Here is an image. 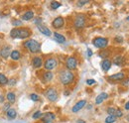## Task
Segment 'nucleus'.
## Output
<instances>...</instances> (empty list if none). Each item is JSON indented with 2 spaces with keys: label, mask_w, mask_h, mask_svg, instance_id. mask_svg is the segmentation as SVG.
Masks as SVG:
<instances>
[{
  "label": "nucleus",
  "mask_w": 129,
  "mask_h": 123,
  "mask_svg": "<svg viewBox=\"0 0 129 123\" xmlns=\"http://www.w3.org/2000/svg\"><path fill=\"white\" fill-rule=\"evenodd\" d=\"M32 35L29 28H14L10 32V37L12 39H27Z\"/></svg>",
  "instance_id": "obj_1"
},
{
  "label": "nucleus",
  "mask_w": 129,
  "mask_h": 123,
  "mask_svg": "<svg viewBox=\"0 0 129 123\" xmlns=\"http://www.w3.org/2000/svg\"><path fill=\"white\" fill-rule=\"evenodd\" d=\"M59 78H60V81L62 82V84H64V85H70L71 83L74 82L76 77H75V75H74L73 72H71L69 70H62L61 73H60Z\"/></svg>",
  "instance_id": "obj_2"
},
{
  "label": "nucleus",
  "mask_w": 129,
  "mask_h": 123,
  "mask_svg": "<svg viewBox=\"0 0 129 123\" xmlns=\"http://www.w3.org/2000/svg\"><path fill=\"white\" fill-rule=\"evenodd\" d=\"M23 47L25 49H27L29 52H31L32 54H37L41 51V44L38 41L32 40V39H29V40L25 41L23 43Z\"/></svg>",
  "instance_id": "obj_3"
},
{
  "label": "nucleus",
  "mask_w": 129,
  "mask_h": 123,
  "mask_svg": "<svg viewBox=\"0 0 129 123\" xmlns=\"http://www.w3.org/2000/svg\"><path fill=\"white\" fill-rule=\"evenodd\" d=\"M92 44L94 47H96L97 49L105 50L107 45H108V39L103 38V37H96L92 40Z\"/></svg>",
  "instance_id": "obj_4"
},
{
  "label": "nucleus",
  "mask_w": 129,
  "mask_h": 123,
  "mask_svg": "<svg viewBox=\"0 0 129 123\" xmlns=\"http://www.w3.org/2000/svg\"><path fill=\"white\" fill-rule=\"evenodd\" d=\"M64 65H66V68H67V70H69V71H74V70H76L77 68H78V65H79V61H78V59L77 58H75V57H68L67 58V60H66V63H64Z\"/></svg>",
  "instance_id": "obj_5"
},
{
  "label": "nucleus",
  "mask_w": 129,
  "mask_h": 123,
  "mask_svg": "<svg viewBox=\"0 0 129 123\" xmlns=\"http://www.w3.org/2000/svg\"><path fill=\"white\" fill-rule=\"evenodd\" d=\"M85 23H86V19H85V16L83 14H79V15L76 16L75 21H74V25L77 29H82L85 26Z\"/></svg>",
  "instance_id": "obj_6"
},
{
  "label": "nucleus",
  "mask_w": 129,
  "mask_h": 123,
  "mask_svg": "<svg viewBox=\"0 0 129 123\" xmlns=\"http://www.w3.org/2000/svg\"><path fill=\"white\" fill-rule=\"evenodd\" d=\"M45 96L48 98L49 101H51V102H55L57 99H58V97H59V93L58 91L54 88V87H50L48 88L46 92H45Z\"/></svg>",
  "instance_id": "obj_7"
},
{
  "label": "nucleus",
  "mask_w": 129,
  "mask_h": 123,
  "mask_svg": "<svg viewBox=\"0 0 129 123\" xmlns=\"http://www.w3.org/2000/svg\"><path fill=\"white\" fill-rule=\"evenodd\" d=\"M58 66V61L55 59V58H48L46 61H44V68L50 72L54 69H56Z\"/></svg>",
  "instance_id": "obj_8"
},
{
  "label": "nucleus",
  "mask_w": 129,
  "mask_h": 123,
  "mask_svg": "<svg viewBox=\"0 0 129 123\" xmlns=\"http://www.w3.org/2000/svg\"><path fill=\"white\" fill-rule=\"evenodd\" d=\"M64 25V19L63 17L59 16L57 18H55L52 22V26L55 28V29H61L63 26Z\"/></svg>",
  "instance_id": "obj_9"
},
{
  "label": "nucleus",
  "mask_w": 129,
  "mask_h": 123,
  "mask_svg": "<svg viewBox=\"0 0 129 123\" xmlns=\"http://www.w3.org/2000/svg\"><path fill=\"white\" fill-rule=\"evenodd\" d=\"M56 119V115L53 112H46L44 115H42V122L51 123Z\"/></svg>",
  "instance_id": "obj_10"
},
{
  "label": "nucleus",
  "mask_w": 129,
  "mask_h": 123,
  "mask_svg": "<svg viewBox=\"0 0 129 123\" xmlns=\"http://www.w3.org/2000/svg\"><path fill=\"white\" fill-rule=\"evenodd\" d=\"M86 104V100H80L79 102H77L74 106H73V108H72V111L74 112V113H77V112H79L81 109H82V108L84 107V105Z\"/></svg>",
  "instance_id": "obj_11"
},
{
  "label": "nucleus",
  "mask_w": 129,
  "mask_h": 123,
  "mask_svg": "<svg viewBox=\"0 0 129 123\" xmlns=\"http://www.w3.org/2000/svg\"><path fill=\"white\" fill-rule=\"evenodd\" d=\"M111 65H112V61H110V60H108V59H104L103 61H101L100 67H101L102 71L106 73V72H108V70L111 68Z\"/></svg>",
  "instance_id": "obj_12"
},
{
  "label": "nucleus",
  "mask_w": 129,
  "mask_h": 123,
  "mask_svg": "<svg viewBox=\"0 0 129 123\" xmlns=\"http://www.w3.org/2000/svg\"><path fill=\"white\" fill-rule=\"evenodd\" d=\"M108 78L110 80H113V81H121L125 78V74L124 73H117V74H114L112 76H109Z\"/></svg>",
  "instance_id": "obj_13"
},
{
  "label": "nucleus",
  "mask_w": 129,
  "mask_h": 123,
  "mask_svg": "<svg viewBox=\"0 0 129 123\" xmlns=\"http://www.w3.org/2000/svg\"><path fill=\"white\" fill-rule=\"evenodd\" d=\"M43 64H44V61L41 57H34L32 59V66L35 69H40L43 66Z\"/></svg>",
  "instance_id": "obj_14"
},
{
  "label": "nucleus",
  "mask_w": 129,
  "mask_h": 123,
  "mask_svg": "<svg viewBox=\"0 0 129 123\" xmlns=\"http://www.w3.org/2000/svg\"><path fill=\"white\" fill-rule=\"evenodd\" d=\"M10 54H11V49H10V47L8 46L2 48L1 51H0V56L2 58H4V59H7L8 57H10Z\"/></svg>",
  "instance_id": "obj_15"
},
{
  "label": "nucleus",
  "mask_w": 129,
  "mask_h": 123,
  "mask_svg": "<svg viewBox=\"0 0 129 123\" xmlns=\"http://www.w3.org/2000/svg\"><path fill=\"white\" fill-rule=\"evenodd\" d=\"M107 97H108V94H107L106 92L100 93L99 95H97L96 98H95V104H100V103H102Z\"/></svg>",
  "instance_id": "obj_16"
},
{
  "label": "nucleus",
  "mask_w": 129,
  "mask_h": 123,
  "mask_svg": "<svg viewBox=\"0 0 129 123\" xmlns=\"http://www.w3.org/2000/svg\"><path fill=\"white\" fill-rule=\"evenodd\" d=\"M54 38H55V40H56L58 43H60V44L66 43V37L63 36L62 34H60V33L55 32V33H54Z\"/></svg>",
  "instance_id": "obj_17"
},
{
  "label": "nucleus",
  "mask_w": 129,
  "mask_h": 123,
  "mask_svg": "<svg viewBox=\"0 0 129 123\" xmlns=\"http://www.w3.org/2000/svg\"><path fill=\"white\" fill-rule=\"evenodd\" d=\"M38 30L40 31L43 35H45V36H48V37H50L51 35H52V32L50 31V29L49 28H47L46 26H43V25H39L38 26Z\"/></svg>",
  "instance_id": "obj_18"
},
{
  "label": "nucleus",
  "mask_w": 129,
  "mask_h": 123,
  "mask_svg": "<svg viewBox=\"0 0 129 123\" xmlns=\"http://www.w3.org/2000/svg\"><path fill=\"white\" fill-rule=\"evenodd\" d=\"M33 18H34V12L32 10H28L22 15V20H24V21H30Z\"/></svg>",
  "instance_id": "obj_19"
},
{
  "label": "nucleus",
  "mask_w": 129,
  "mask_h": 123,
  "mask_svg": "<svg viewBox=\"0 0 129 123\" xmlns=\"http://www.w3.org/2000/svg\"><path fill=\"white\" fill-rule=\"evenodd\" d=\"M54 78V75H53V73L52 72H45L44 74H43V79H44V81H46V82H49V81H51L52 79Z\"/></svg>",
  "instance_id": "obj_20"
},
{
  "label": "nucleus",
  "mask_w": 129,
  "mask_h": 123,
  "mask_svg": "<svg viewBox=\"0 0 129 123\" xmlns=\"http://www.w3.org/2000/svg\"><path fill=\"white\" fill-rule=\"evenodd\" d=\"M10 58H11L13 61H18V60H20V58H21V53H20L19 51H17V50L11 51Z\"/></svg>",
  "instance_id": "obj_21"
},
{
  "label": "nucleus",
  "mask_w": 129,
  "mask_h": 123,
  "mask_svg": "<svg viewBox=\"0 0 129 123\" xmlns=\"http://www.w3.org/2000/svg\"><path fill=\"white\" fill-rule=\"evenodd\" d=\"M16 116H17V112L14 108H9L7 110V117L9 119H14V118H16Z\"/></svg>",
  "instance_id": "obj_22"
},
{
  "label": "nucleus",
  "mask_w": 129,
  "mask_h": 123,
  "mask_svg": "<svg viewBox=\"0 0 129 123\" xmlns=\"http://www.w3.org/2000/svg\"><path fill=\"white\" fill-rule=\"evenodd\" d=\"M6 98H7V100L9 101V103H14L15 100H16V95H15L14 92L9 91L7 93V95H6Z\"/></svg>",
  "instance_id": "obj_23"
},
{
  "label": "nucleus",
  "mask_w": 129,
  "mask_h": 123,
  "mask_svg": "<svg viewBox=\"0 0 129 123\" xmlns=\"http://www.w3.org/2000/svg\"><path fill=\"white\" fill-rule=\"evenodd\" d=\"M113 64L116 65V66H122L124 64V60L121 56H116L114 59H113Z\"/></svg>",
  "instance_id": "obj_24"
},
{
  "label": "nucleus",
  "mask_w": 129,
  "mask_h": 123,
  "mask_svg": "<svg viewBox=\"0 0 129 123\" xmlns=\"http://www.w3.org/2000/svg\"><path fill=\"white\" fill-rule=\"evenodd\" d=\"M8 83V78L3 74H0V85H6Z\"/></svg>",
  "instance_id": "obj_25"
},
{
  "label": "nucleus",
  "mask_w": 129,
  "mask_h": 123,
  "mask_svg": "<svg viewBox=\"0 0 129 123\" xmlns=\"http://www.w3.org/2000/svg\"><path fill=\"white\" fill-rule=\"evenodd\" d=\"M62 6V4L60 3V2H58V1H52L51 2V8L53 9V10H57L59 7H61Z\"/></svg>",
  "instance_id": "obj_26"
},
{
  "label": "nucleus",
  "mask_w": 129,
  "mask_h": 123,
  "mask_svg": "<svg viewBox=\"0 0 129 123\" xmlns=\"http://www.w3.org/2000/svg\"><path fill=\"white\" fill-rule=\"evenodd\" d=\"M116 117L113 116V115H108L106 118H105V123H114L116 121Z\"/></svg>",
  "instance_id": "obj_27"
},
{
  "label": "nucleus",
  "mask_w": 129,
  "mask_h": 123,
  "mask_svg": "<svg viewBox=\"0 0 129 123\" xmlns=\"http://www.w3.org/2000/svg\"><path fill=\"white\" fill-rule=\"evenodd\" d=\"M109 51H107V50H103L102 52H100L99 53V57H101V58H103V59H105V58H107L108 56H109Z\"/></svg>",
  "instance_id": "obj_28"
},
{
  "label": "nucleus",
  "mask_w": 129,
  "mask_h": 123,
  "mask_svg": "<svg viewBox=\"0 0 129 123\" xmlns=\"http://www.w3.org/2000/svg\"><path fill=\"white\" fill-rule=\"evenodd\" d=\"M42 112L40 111V110H38V111H36L34 114H33V116H32V118L33 119H39V118H41L42 117Z\"/></svg>",
  "instance_id": "obj_29"
},
{
  "label": "nucleus",
  "mask_w": 129,
  "mask_h": 123,
  "mask_svg": "<svg viewBox=\"0 0 129 123\" xmlns=\"http://www.w3.org/2000/svg\"><path fill=\"white\" fill-rule=\"evenodd\" d=\"M30 98L32 99L33 101H39V100H40L39 95H38V94H36V93H32V94H30Z\"/></svg>",
  "instance_id": "obj_30"
},
{
  "label": "nucleus",
  "mask_w": 129,
  "mask_h": 123,
  "mask_svg": "<svg viewBox=\"0 0 129 123\" xmlns=\"http://www.w3.org/2000/svg\"><path fill=\"white\" fill-rule=\"evenodd\" d=\"M107 112H108V115H115V112H116V108L109 107L107 108Z\"/></svg>",
  "instance_id": "obj_31"
},
{
  "label": "nucleus",
  "mask_w": 129,
  "mask_h": 123,
  "mask_svg": "<svg viewBox=\"0 0 129 123\" xmlns=\"http://www.w3.org/2000/svg\"><path fill=\"white\" fill-rule=\"evenodd\" d=\"M116 118H120V117H122L123 116V113H122V111L120 110V109H116V112H115V115H114Z\"/></svg>",
  "instance_id": "obj_32"
},
{
  "label": "nucleus",
  "mask_w": 129,
  "mask_h": 123,
  "mask_svg": "<svg viewBox=\"0 0 129 123\" xmlns=\"http://www.w3.org/2000/svg\"><path fill=\"white\" fill-rule=\"evenodd\" d=\"M12 24H13L15 27H18V26H21V25H22V21H21V20H13V21H12Z\"/></svg>",
  "instance_id": "obj_33"
},
{
  "label": "nucleus",
  "mask_w": 129,
  "mask_h": 123,
  "mask_svg": "<svg viewBox=\"0 0 129 123\" xmlns=\"http://www.w3.org/2000/svg\"><path fill=\"white\" fill-rule=\"evenodd\" d=\"M41 22H42V18H36V19L34 20V24H36L37 26H39Z\"/></svg>",
  "instance_id": "obj_34"
},
{
  "label": "nucleus",
  "mask_w": 129,
  "mask_h": 123,
  "mask_svg": "<svg viewBox=\"0 0 129 123\" xmlns=\"http://www.w3.org/2000/svg\"><path fill=\"white\" fill-rule=\"evenodd\" d=\"M95 83V80L94 79H87L86 80V84L87 85H92V84H94Z\"/></svg>",
  "instance_id": "obj_35"
},
{
  "label": "nucleus",
  "mask_w": 129,
  "mask_h": 123,
  "mask_svg": "<svg viewBox=\"0 0 129 123\" xmlns=\"http://www.w3.org/2000/svg\"><path fill=\"white\" fill-rule=\"evenodd\" d=\"M86 3H88V1H79V2H78V6H79V7H81V6H83L84 4H86Z\"/></svg>",
  "instance_id": "obj_36"
},
{
  "label": "nucleus",
  "mask_w": 129,
  "mask_h": 123,
  "mask_svg": "<svg viewBox=\"0 0 129 123\" xmlns=\"http://www.w3.org/2000/svg\"><path fill=\"white\" fill-rule=\"evenodd\" d=\"M116 42H118V43H122L123 42V38L122 37H115V39H114Z\"/></svg>",
  "instance_id": "obj_37"
},
{
  "label": "nucleus",
  "mask_w": 129,
  "mask_h": 123,
  "mask_svg": "<svg viewBox=\"0 0 129 123\" xmlns=\"http://www.w3.org/2000/svg\"><path fill=\"white\" fill-rule=\"evenodd\" d=\"M15 83H16V80H15V79H10V80L8 79V83H7V84H9V85H14Z\"/></svg>",
  "instance_id": "obj_38"
},
{
  "label": "nucleus",
  "mask_w": 129,
  "mask_h": 123,
  "mask_svg": "<svg viewBox=\"0 0 129 123\" xmlns=\"http://www.w3.org/2000/svg\"><path fill=\"white\" fill-rule=\"evenodd\" d=\"M86 52H87V57H89V58H90V57L92 56V51H91V50H90L89 48H87Z\"/></svg>",
  "instance_id": "obj_39"
},
{
  "label": "nucleus",
  "mask_w": 129,
  "mask_h": 123,
  "mask_svg": "<svg viewBox=\"0 0 129 123\" xmlns=\"http://www.w3.org/2000/svg\"><path fill=\"white\" fill-rule=\"evenodd\" d=\"M124 108H125L126 110H129V101H128V102H126V104H125Z\"/></svg>",
  "instance_id": "obj_40"
},
{
  "label": "nucleus",
  "mask_w": 129,
  "mask_h": 123,
  "mask_svg": "<svg viewBox=\"0 0 129 123\" xmlns=\"http://www.w3.org/2000/svg\"><path fill=\"white\" fill-rule=\"evenodd\" d=\"M78 123H86V122L83 121V120H81V119H79V120H78Z\"/></svg>",
  "instance_id": "obj_41"
},
{
  "label": "nucleus",
  "mask_w": 129,
  "mask_h": 123,
  "mask_svg": "<svg viewBox=\"0 0 129 123\" xmlns=\"http://www.w3.org/2000/svg\"><path fill=\"white\" fill-rule=\"evenodd\" d=\"M9 104H6V105H5V106H4V109H7V110H8V109H9Z\"/></svg>",
  "instance_id": "obj_42"
},
{
  "label": "nucleus",
  "mask_w": 129,
  "mask_h": 123,
  "mask_svg": "<svg viewBox=\"0 0 129 123\" xmlns=\"http://www.w3.org/2000/svg\"><path fill=\"white\" fill-rule=\"evenodd\" d=\"M64 93H66L64 95H70V91H66V92H64Z\"/></svg>",
  "instance_id": "obj_43"
},
{
  "label": "nucleus",
  "mask_w": 129,
  "mask_h": 123,
  "mask_svg": "<svg viewBox=\"0 0 129 123\" xmlns=\"http://www.w3.org/2000/svg\"><path fill=\"white\" fill-rule=\"evenodd\" d=\"M3 100H4V98L2 96H0V101H3Z\"/></svg>",
  "instance_id": "obj_44"
},
{
  "label": "nucleus",
  "mask_w": 129,
  "mask_h": 123,
  "mask_svg": "<svg viewBox=\"0 0 129 123\" xmlns=\"http://www.w3.org/2000/svg\"><path fill=\"white\" fill-rule=\"evenodd\" d=\"M126 119H127V121H128V122H129V114H128V115H127V117H126Z\"/></svg>",
  "instance_id": "obj_45"
},
{
  "label": "nucleus",
  "mask_w": 129,
  "mask_h": 123,
  "mask_svg": "<svg viewBox=\"0 0 129 123\" xmlns=\"http://www.w3.org/2000/svg\"><path fill=\"white\" fill-rule=\"evenodd\" d=\"M126 20H127V21H129V16L127 17V18H126Z\"/></svg>",
  "instance_id": "obj_46"
}]
</instances>
